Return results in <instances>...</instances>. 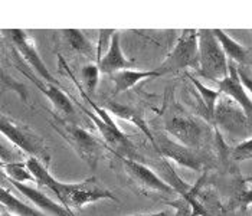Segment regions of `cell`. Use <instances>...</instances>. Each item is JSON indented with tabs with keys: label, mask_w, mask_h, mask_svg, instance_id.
I'll return each instance as SVG.
<instances>
[{
	"label": "cell",
	"mask_w": 252,
	"mask_h": 216,
	"mask_svg": "<svg viewBox=\"0 0 252 216\" xmlns=\"http://www.w3.org/2000/svg\"><path fill=\"white\" fill-rule=\"evenodd\" d=\"M26 164L36 179L39 186L52 190L59 202L69 211L71 208H84L102 199L117 200V197L110 190L99 186L95 177L85 179L79 183H62L48 172L46 166L38 158L29 157L26 160Z\"/></svg>",
	"instance_id": "cell-1"
},
{
	"label": "cell",
	"mask_w": 252,
	"mask_h": 216,
	"mask_svg": "<svg viewBox=\"0 0 252 216\" xmlns=\"http://www.w3.org/2000/svg\"><path fill=\"white\" fill-rule=\"evenodd\" d=\"M58 61L61 68L65 71V74L74 81L75 87L78 88V93L81 94L82 99L87 101V104L91 107V110H87L85 107L81 105V110L95 123L98 131L101 133V136L105 140V143L110 144V146H113L117 150V153H120V152L131 153V152H133V144H131V141H130L128 137L117 127V124L114 123L111 114H110L102 105H98L97 102L90 97V94L87 93V90H84V88L79 85V82H78L77 78H75L74 72L71 71V68H68V65H66V62H65V59L62 58V55H58Z\"/></svg>",
	"instance_id": "cell-2"
},
{
	"label": "cell",
	"mask_w": 252,
	"mask_h": 216,
	"mask_svg": "<svg viewBox=\"0 0 252 216\" xmlns=\"http://www.w3.org/2000/svg\"><path fill=\"white\" fill-rule=\"evenodd\" d=\"M199 39V71L203 78L222 81L228 77L229 62L214 33V29L197 31Z\"/></svg>",
	"instance_id": "cell-3"
},
{
	"label": "cell",
	"mask_w": 252,
	"mask_h": 216,
	"mask_svg": "<svg viewBox=\"0 0 252 216\" xmlns=\"http://www.w3.org/2000/svg\"><path fill=\"white\" fill-rule=\"evenodd\" d=\"M186 68H199V39L196 29L183 31L175 48L169 52L157 71L161 75H166Z\"/></svg>",
	"instance_id": "cell-4"
},
{
	"label": "cell",
	"mask_w": 252,
	"mask_h": 216,
	"mask_svg": "<svg viewBox=\"0 0 252 216\" xmlns=\"http://www.w3.org/2000/svg\"><path fill=\"white\" fill-rule=\"evenodd\" d=\"M0 130H1L3 137L7 138L12 144H15L22 152H25L31 157L38 158L40 161L45 160V163H49V154H48L43 143L28 127L18 125L15 121L3 116Z\"/></svg>",
	"instance_id": "cell-5"
},
{
	"label": "cell",
	"mask_w": 252,
	"mask_h": 216,
	"mask_svg": "<svg viewBox=\"0 0 252 216\" xmlns=\"http://www.w3.org/2000/svg\"><path fill=\"white\" fill-rule=\"evenodd\" d=\"M4 32H7V35L13 42L15 49L18 51V54L31 65V68H33L36 71V74L40 78L43 79L45 82H51V84L58 85L57 79L52 77V74L49 72V69L46 68V65L40 59L38 51L35 49V45L32 43V40L29 39V36L26 35L25 31L10 29V31H4Z\"/></svg>",
	"instance_id": "cell-6"
},
{
	"label": "cell",
	"mask_w": 252,
	"mask_h": 216,
	"mask_svg": "<svg viewBox=\"0 0 252 216\" xmlns=\"http://www.w3.org/2000/svg\"><path fill=\"white\" fill-rule=\"evenodd\" d=\"M65 133L78 156L91 169H95L101 154V144L87 130L78 125H65Z\"/></svg>",
	"instance_id": "cell-7"
},
{
	"label": "cell",
	"mask_w": 252,
	"mask_h": 216,
	"mask_svg": "<svg viewBox=\"0 0 252 216\" xmlns=\"http://www.w3.org/2000/svg\"><path fill=\"white\" fill-rule=\"evenodd\" d=\"M121 160H123V164H124V169L127 170V173L144 189L157 190L160 193H172L175 190L166 180L157 176L150 167H147L130 157H121Z\"/></svg>",
	"instance_id": "cell-8"
},
{
	"label": "cell",
	"mask_w": 252,
	"mask_h": 216,
	"mask_svg": "<svg viewBox=\"0 0 252 216\" xmlns=\"http://www.w3.org/2000/svg\"><path fill=\"white\" fill-rule=\"evenodd\" d=\"M166 131L182 146L194 149L199 146L202 140V128L200 125L186 117H173L166 124Z\"/></svg>",
	"instance_id": "cell-9"
},
{
	"label": "cell",
	"mask_w": 252,
	"mask_h": 216,
	"mask_svg": "<svg viewBox=\"0 0 252 216\" xmlns=\"http://www.w3.org/2000/svg\"><path fill=\"white\" fill-rule=\"evenodd\" d=\"M219 85V91L229 97V98L235 101L247 114V117H252V99L248 97L247 90L244 87V84L241 82L239 75H238V69L233 65V62H229V72L228 77L223 78L222 81L218 82Z\"/></svg>",
	"instance_id": "cell-10"
},
{
	"label": "cell",
	"mask_w": 252,
	"mask_h": 216,
	"mask_svg": "<svg viewBox=\"0 0 252 216\" xmlns=\"http://www.w3.org/2000/svg\"><path fill=\"white\" fill-rule=\"evenodd\" d=\"M9 182L12 183V186L19 193H22L29 202H32L42 212H45V214L51 216H75L63 205H59L55 200H52L51 197L46 196L45 193L39 192L36 189H33V187H31V186H28L25 183H19V182H13V180H9Z\"/></svg>",
	"instance_id": "cell-11"
},
{
	"label": "cell",
	"mask_w": 252,
	"mask_h": 216,
	"mask_svg": "<svg viewBox=\"0 0 252 216\" xmlns=\"http://www.w3.org/2000/svg\"><path fill=\"white\" fill-rule=\"evenodd\" d=\"M157 149L164 157L173 160L175 163L180 164V166H185V167L193 169V170H199L202 167L200 158L194 154L192 149L179 144L175 140H169L167 137L161 138Z\"/></svg>",
	"instance_id": "cell-12"
},
{
	"label": "cell",
	"mask_w": 252,
	"mask_h": 216,
	"mask_svg": "<svg viewBox=\"0 0 252 216\" xmlns=\"http://www.w3.org/2000/svg\"><path fill=\"white\" fill-rule=\"evenodd\" d=\"M214 120L225 128L235 130L239 128L242 124H245L247 114L235 101L222 94L215 108Z\"/></svg>",
	"instance_id": "cell-13"
},
{
	"label": "cell",
	"mask_w": 252,
	"mask_h": 216,
	"mask_svg": "<svg viewBox=\"0 0 252 216\" xmlns=\"http://www.w3.org/2000/svg\"><path fill=\"white\" fill-rule=\"evenodd\" d=\"M97 65L101 74H111V75L118 72V71H123V69H130V66H133V62H130L123 54L120 33L117 31L110 40L108 51L104 54L102 59L97 62Z\"/></svg>",
	"instance_id": "cell-14"
},
{
	"label": "cell",
	"mask_w": 252,
	"mask_h": 216,
	"mask_svg": "<svg viewBox=\"0 0 252 216\" xmlns=\"http://www.w3.org/2000/svg\"><path fill=\"white\" fill-rule=\"evenodd\" d=\"M28 78H31L32 82H35V85L38 87L39 90L46 95V98L49 99L54 107L58 110L61 114L63 116H72L74 114V105H72V101L69 99V97L59 88L57 84H51V82H40L38 78L26 74Z\"/></svg>",
	"instance_id": "cell-15"
},
{
	"label": "cell",
	"mask_w": 252,
	"mask_h": 216,
	"mask_svg": "<svg viewBox=\"0 0 252 216\" xmlns=\"http://www.w3.org/2000/svg\"><path fill=\"white\" fill-rule=\"evenodd\" d=\"M158 77H161V74L157 69H155V71H134V69L118 71L116 74H113V82L116 87L114 95L128 91L140 81H144L147 78H158Z\"/></svg>",
	"instance_id": "cell-16"
},
{
	"label": "cell",
	"mask_w": 252,
	"mask_h": 216,
	"mask_svg": "<svg viewBox=\"0 0 252 216\" xmlns=\"http://www.w3.org/2000/svg\"><path fill=\"white\" fill-rule=\"evenodd\" d=\"M111 116H116V117L121 118V120H127V121H130V123H133L134 125H137L147 137L150 138V141L153 143L156 146V141L155 137L152 136V133H150V130H149V127L146 125V123H144V120L143 117L137 113L136 110H133L131 107H127V105H123V104H118L116 101H107L104 105H102Z\"/></svg>",
	"instance_id": "cell-17"
},
{
	"label": "cell",
	"mask_w": 252,
	"mask_h": 216,
	"mask_svg": "<svg viewBox=\"0 0 252 216\" xmlns=\"http://www.w3.org/2000/svg\"><path fill=\"white\" fill-rule=\"evenodd\" d=\"M0 200H1V205L9 211V214L15 216H49L48 214L38 209L36 206L26 205L25 202L20 200L19 197H16L12 192L6 190L4 187H1V190H0Z\"/></svg>",
	"instance_id": "cell-18"
},
{
	"label": "cell",
	"mask_w": 252,
	"mask_h": 216,
	"mask_svg": "<svg viewBox=\"0 0 252 216\" xmlns=\"http://www.w3.org/2000/svg\"><path fill=\"white\" fill-rule=\"evenodd\" d=\"M214 33L215 36H216V39L219 40V43H220L225 55H226V58H229L231 61H235V62H239V63L245 62V59H247V51H245V48L242 45H239L238 42H235L222 29H214Z\"/></svg>",
	"instance_id": "cell-19"
},
{
	"label": "cell",
	"mask_w": 252,
	"mask_h": 216,
	"mask_svg": "<svg viewBox=\"0 0 252 216\" xmlns=\"http://www.w3.org/2000/svg\"><path fill=\"white\" fill-rule=\"evenodd\" d=\"M188 77H189V79L192 81V84L196 87V90L199 91V95H200V99H202V102L205 105V110L208 111V117L211 118V120H214L215 108H216V104H218V101L220 98L222 93L219 90L208 88L205 84H202L199 79L194 78L193 75H190V74H188Z\"/></svg>",
	"instance_id": "cell-20"
},
{
	"label": "cell",
	"mask_w": 252,
	"mask_h": 216,
	"mask_svg": "<svg viewBox=\"0 0 252 216\" xmlns=\"http://www.w3.org/2000/svg\"><path fill=\"white\" fill-rule=\"evenodd\" d=\"M1 167H3V175H7L9 180L19 182V183L36 182L35 176L29 170L26 161L25 163H22V161H9L7 164H1Z\"/></svg>",
	"instance_id": "cell-21"
},
{
	"label": "cell",
	"mask_w": 252,
	"mask_h": 216,
	"mask_svg": "<svg viewBox=\"0 0 252 216\" xmlns=\"http://www.w3.org/2000/svg\"><path fill=\"white\" fill-rule=\"evenodd\" d=\"M63 33H65V38L68 40L69 46L74 51H77L79 54H84V55L91 54V43L88 42V39L85 38V35L81 31H78V29H65Z\"/></svg>",
	"instance_id": "cell-22"
},
{
	"label": "cell",
	"mask_w": 252,
	"mask_h": 216,
	"mask_svg": "<svg viewBox=\"0 0 252 216\" xmlns=\"http://www.w3.org/2000/svg\"><path fill=\"white\" fill-rule=\"evenodd\" d=\"M99 75H101V71L97 63H88L81 69V78L84 81V85L88 94L95 93L98 82H99Z\"/></svg>",
	"instance_id": "cell-23"
},
{
	"label": "cell",
	"mask_w": 252,
	"mask_h": 216,
	"mask_svg": "<svg viewBox=\"0 0 252 216\" xmlns=\"http://www.w3.org/2000/svg\"><path fill=\"white\" fill-rule=\"evenodd\" d=\"M252 157V138H248L242 143H239L238 146H235L232 150V158L242 161L247 158Z\"/></svg>",
	"instance_id": "cell-24"
},
{
	"label": "cell",
	"mask_w": 252,
	"mask_h": 216,
	"mask_svg": "<svg viewBox=\"0 0 252 216\" xmlns=\"http://www.w3.org/2000/svg\"><path fill=\"white\" fill-rule=\"evenodd\" d=\"M114 29H101L99 31V39H98L97 43V62H99L101 59H102V52L105 51H108V48H110V43H107L108 39H111L113 38V35H114Z\"/></svg>",
	"instance_id": "cell-25"
},
{
	"label": "cell",
	"mask_w": 252,
	"mask_h": 216,
	"mask_svg": "<svg viewBox=\"0 0 252 216\" xmlns=\"http://www.w3.org/2000/svg\"><path fill=\"white\" fill-rule=\"evenodd\" d=\"M238 75H239V79H241V82L244 84V87H245V90L247 91H250L252 94V77L250 74H247L244 69H238Z\"/></svg>",
	"instance_id": "cell-26"
},
{
	"label": "cell",
	"mask_w": 252,
	"mask_h": 216,
	"mask_svg": "<svg viewBox=\"0 0 252 216\" xmlns=\"http://www.w3.org/2000/svg\"><path fill=\"white\" fill-rule=\"evenodd\" d=\"M239 199H241V202H242V203L250 205V203L252 202V189L251 190H248V192H245V193H242Z\"/></svg>",
	"instance_id": "cell-27"
},
{
	"label": "cell",
	"mask_w": 252,
	"mask_h": 216,
	"mask_svg": "<svg viewBox=\"0 0 252 216\" xmlns=\"http://www.w3.org/2000/svg\"><path fill=\"white\" fill-rule=\"evenodd\" d=\"M138 216H170L169 212H156V214H146V215H138Z\"/></svg>",
	"instance_id": "cell-28"
},
{
	"label": "cell",
	"mask_w": 252,
	"mask_h": 216,
	"mask_svg": "<svg viewBox=\"0 0 252 216\" xmlns=\"http://www.w3.org/2000/svg\"><path fill=\"white\" fill-rule=\"evenodd\" d=\"M1 216H15V215H12V214H3Z\"/></svg>",
	"instance_id": "cell-29"
}]
</instances>
